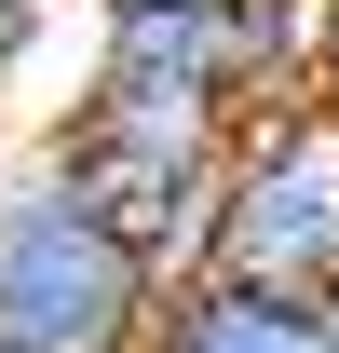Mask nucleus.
I'll list each match as a JSON object with an SVG mask.
<instances>
[{
    "label": "nucleus",
    "mask_w": 339,
    "mask_h": 353,
    "mask_svg": "<svg viewBox=\"0 0 339 353\" xmlns=\"http://www.w3.org/2000/svg\"><path fill=\"white\" fill-rule=\"evenodd\" d=\"M54 14H68V0H54ZM54 14H0V95H14V68H28V41H41Z\"/></svg>",
    "instance_id": "5"
},
{
    "label": "nucleus",
    "mask_w": 339,
    "mask_h": 353,
    "mask_svg": "<svg viewBox=\"0 0 339 353\" xmlns=\"http://www.w3.org/2000/svg\"><path fill=\"white\" fill-rule=\"evenodd\" d=\"M312 95L339 109V0H326V28H312Z\"/></svg>",
    "instance_id": "6"
},
{
    "label": "nucleus",
    "mask_w": 339,
    "mask_h": 353,
    "mask_svg": "<svg viewBox=\"0 0 339 353\" xmlns=\"http://www.w3.org/2000/svg\"><path fill=\"white\" fill-rule=\"evenodd\" d=\"M231 285H285V299H339V109L298 95L271 123L231 136V190H217V259Z\"/></svg>",
    "instance_id": "3"
},
{
    "label": "nucleus",
    "mask_w": 339,
    "mask_h": 353,
    "mask_svg": "<svg viewBox=\"0 0 339 353\" xmlns=\"http://www.w3.org/2000/svg\"><path fill=\"white\" fill-rule=\"evenodd\" d=\"M41 163L68 176L82 204H109V231H123L163 285H190V272L217 259V190H231V123H217V109L82 82L68 123L41 136Z\"/></svg>",
    "instance_id": "1"
},
{
    "label": "nucleus",
    "mask_w": 339,
    "mask_h": 353,
    "mask_svg": "<svg viewBox=\"0 0 339 353\" xmlns=\"http://www.w3.org/2000/svg\"><path fill=\"white\" fill-rule=\"evenodd\" d=\"M0 353H14V340H0Z\"/></svg>",
    "instance_id": "9"
},
{
    "label": "nucleus",
    "mask_w": 339,
    "mask_h": 353,
    "mask_svg": "<svg viewBox=\"0 0 339 353\" xmlns=\"http://www.w3.org/2000/svg\"><path fill=\"white\" fill-rule=\"evenodd\" d=\"M82 14H163V0H82Z\"/></svg>",
    "instance_id": "7"
},
{
    "label": "nucleus",
    "mask_w": 339,
    "mask_h": 353,
    "mask_svg": "<svg viewBox=\"0 0 339 353\" xmlns=\"http://www.w3.org/2000/svg\"><path fill=\"white\" fill-rule=\"evenodd\" d=\"M150 353H339V299H285V285L190 272V285L163 299V340Z\"/></svg>",
    "instance_id": "4"
},
{
    "label": "nucleus",
    "mask_w": 339,
    "mask_h": 353,
    "mask_svg": "<svg viewBox=\"0 0 339 353\" xmlns=\"http://www.w3.org/2000/svg\"><path fill=\"white\" fill-rule=\"evenodd\" d=\"M163 299L176 285L109 231V204H82L54 163L0 176V340L14 353H150Z\"/></svg>",
    "instance_id": "2"
},
{
    "label": "nucleus",
    "mask_w": 339,
    "mask_h": 353,
    "mask_svg": "<svg viewBox=\"0 0 339 353\" xmlns=\"http://www.w3.org/2000/svg\"><path fill=\"white\" fill-rule=\"evenodd\" d=\"M0 14H54V0H0Z\"/></svg>",
    "instance_id": "8"
}]
</instances>
